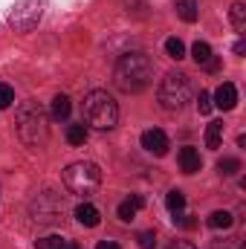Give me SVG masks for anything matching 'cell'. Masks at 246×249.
Listing matches in <instances>:
<instances>
[{
  "instance_id": "6da1fadb",
  "label": "cell",
  "mask_w": 246,
  "mask_h": 249,
  "mask_svg": "<svg viewBox=\"0 0 246 249\" xmlns=\"http://www.w3.org/2000/svg\"><path fill=\"white\" fill-rule=\"evenodd\" d=\"M116 87L124 93H142L154 81V61L145 53H124L113 70Z\"/></svg>"
},
{
  "instance_id": "7a4b0ae2",
  "label": "cell",
  "mask_w": 246,
  "mask_h": 249,
  "mask_svg": "<svg viewBox=\"0 0 246 249\" xmlns=\"http://www.w3.org/2000/svg\"><path fill=\"white\" fill-rule=\"evenodd\" d=\"M15 127H18V136L26 148H41L50 136V116L38 102H23L18 107Z\"/></svg>"
},
{
  "instance_id": "3957f363",
  "label": "cell",
  "mask_w": 246,
  "mask_h": 249,
  "mask_svg": "<svg viewBox=\"0 0 246 249\" xmlns=\"http://www.w3.org/2000/svg\"><path fill=\"white\" fill-rule=\"evenodd\" d=\"M81 113H84V122L96 130H113L119 122V105L107 90H90L81 102Z\"/></svg>"
},
{
  "instance_id": "277c9868",
  "label": "cell",
  "mask_w": 246,
  "mask_h": 249,
  "mask_svg": "<svg viewBox=\"0 0 246 249\" xmlns=\"http://www.w3.org/2000/svg\"><path fill=\"white\" fill-rule=\"evenodd\" d=\"M64 186L75 197H93L102 186V171L96 162H72L64 168Z\"/></svg>"
},
{
  "instance_id": "5b68a950",
  "label": "cell",
  "mask_w": 246,
  "mask_h": 249,
  "mask_svg": "<svg viewBox=\"0 0 246 249\" xmlns=\"http://www.w3.org/2000/svg\"><path fill=\"white\" fill-rule=\"evenodd\" d=\"M157 99L162 105V110H183L191 99V81L185 72H168L162 81H159V90H157Z\"/></svg>"
},
{
  "instance_id": "8992f818",
  "label": "cell",
  "mask_w": 246,
  "mask_h": 249,
  "mask_svg": "<svg viewBox=\"0 0 246 249\" xmlns=\"http://www.w3.org/2000/svg\"><path fill=\"white\" fill-rule=\"evenodd\" d=\"M29 214L35 223H61L67 214V200L55 191H41L29 203Z\"/></svg>"
},
{
  "instance_id": "52a82bcc",
  "label": "cell",
  "mask_w": 246,
  "mask_h": 249,
  "mask_svg": "<svg viewBox=\"0 0 246 249\" xmlns=\"http://www.w3.org/2000/svg\"><path fill=\"white\" fill-rule=\"evenodd\" d=\"M44 3L47 0H18L9 12V26L15 32H32L38 23H41V15H44Z\"/></svg>"
},
{
  "instance_id": "ba28073f",
  "label": "cell",
  "mask_w": 246,
  "mask_h": 249,
  "mask_svg": "<svg viewBox=\"0 0 246 249\" xmlns=\"http://www.w3.org/2000/svg\"><path fill=\"white\" fill-rule=\"evenodd\" d=\"M142 148H145L148 154H154V157H165V154H168V136H165V130L148 127V130L142 133Z\"/></svg>"
},
{
  "instance_id": "9c48e42d",
  "label": "cell",
  "mask_w": 246,
  "mask_h": 249,
  "mask_svg": "<svg viewBox=\"0 0 246 249\" xmlns=\"http://www.w3.org/2000/svg\"><path fill=\"white\" fill-rule=\"evenodd\" d=\"M211 102H214V107H220V110H232V107L238 105V87H235L232 81H223V84L217 87V93L211 96Z\"/></svg>"
},
{
  "instance_id": "30bf717a",
  "label": "cell",
  "mask_w": 246,
  "mask_h": 249,
  "mask_svg": "<svg viewBox=\"0 0 246 249\" xmlns=\"http://www.w3.org/2000/svg\"><path fill=\"white\" fill-rule=\"evenodd\" d=\"M177 162H180L183 174H197V171L203 168L200 151H197V148H191V145H185V148H180V154H177Z\"/></svg>"
},
{
  "instance_id": "8fae6325",
  "label": "cell",
  "mask_w": 246,
  "mask_h": 249,
  "mask_svg": "<svg viewBox=\"0 0 246 249\" xmlns=\"http://www.w3.org/2000/svg\"><path fill=\"white\" fill-rule=\"evenodd\" d=\"M75 220L81 223V226H87V229H93V226H99L102 223V214H99V209L93 206V203H81V206H75Z\"/></svg>"
},
{
  "instance_id": "7c38bea8",
  "label": "cell",
  "mask_w": 246,
  "mask_h": 249,
  "mask_svg": "<svg viewBox=\"0 0 246 249\" xmlns=\"http://www.w3.org/2000/svg\"><path fill=\"white\" fill-rule=\"evenodd\" d=\"M142 206H145V197H142V194H133V197H127V200H122V203H119V217H122L124 223H130Z\"/></svg>"
},
{
  "instance_id": "4fadbf2b",
  "label": "cell",
  "mask_w": 246,
  "mask_h": 249,
  "mask_svg": "<svg viewBox=\"0 0 246 249\" xmlns=\"http://www.w3.org/2000/svg\"><path fill=\"white\" fill-rule=\"evenodd\" d=\"M70 110H72V105H70V96H55L53 99V107H50V116L55 119V122H64L67 116H70Z\"/></svg>"
},
{
  "instance_id": "5bb4252c",
  "label": "cell",
  "mask_w": 246,
  "mask_h": 249,
  "mask_svg": "<svg viewBox=\"0 0 246 249\" xmlns=\"http://www.w3.org/2000/svg\"><path fill=\"white\" fill-rule=\"evenodd\" d=\"M165 206H168V212L177 217V214H183L185 212V194L180 188H171L168 194H165Z\"/></svg>"
},
{
  "instance_id": "9a60e30c",
  "label": "cell",
  "mask_w": 246,
  "mask_h": 249,
  "mask_svg": "<svg viewBox=\"0 0 246 249\" xmlns=\"http://www.w3.org/2000/svg\"><path fill=\"white\" fill-rule=\"evenodd\" d=\"M177 15H180V20H185V23H194L197 15H200L197 0H177Z\"/></svg>"
},
{
  "instance_id": "2e32d148",
  "label": "cell",
  "mask_w": 246,
  "mask_h": 249,
  "mask_svg": "<svg viewBox=\"0 0 246 249\" xmlns=\"http://www.w3.org/2000/svg\"><path fill=\"white\" fill-rule=\"evenodd\" d=\"M87 136H90V130H87V124H84V122L70 124V127H67V142H70V145H75V148H78V145H84V142H87Z\"/></svg>"
},
{
  "instance_id": "e0dca14e",
  "label": "cell",
  "mask_w": 246,
  "mask_h": 249,
  "mask_svg": "<svg viewBox=\"0 0 246 249\" xmlns=\"http://www.w3.org/2000/svg\"><path fill=\"white\" fill-rule=\"evenodd\" d=\"M223 142V122H209L206 124V148H220Z\"/></svg>"
},
{
  "instance_id": "ac0fdd59",
  "label": "cell",
  "mask_w": 246,
  "mask_h": 249,
  "mask_svg": "<svg viewBox=\"0 0 246 249\" xmlns=\"http://www.w3.org/2000/svg\"><path fill=\"white\" fill-rule=\"evenodd\" d=\"M229 18H232V26L238 29V32H244L246 29V3H232V9H229Z\"/></svg>"
},
{
  "instance_id": "d6986e66",
  "label": "cell",
  "mask_w": 246,
  "mask_h": 249,
  "mask_svg": "<svg viewBox=\"0 0 246 249\" xmlns=\"http://www.w3.org/2000/svg\"><path fill=\"white\" fill-rule=\"evenodd\" d=\"M232 223H235V217H232V212H226V209L209 214V226H211V229H229Z\"/></svg>"
},
{
  "instance_id": "ffe728a7",
  "label": "cell",
  "mask_w": 246,
  "mask_h": 249,
  "mask_svg": "<svg viewBox=\"0 0 246 249\" xmlns=\"http://www.w3.org/2000/svg\"><path fill=\"white\" fill-rule=\"evenodd\" d=\"M35 249H67V238L61 235H47V238H38Z\"/></svg>"
},
{
  "instance_id": "44dd1931",
  "label": "cell",
  "mask_w": 246,
  "mask_h": 249,
  "mask_svg": "<svg viewBox=\"0 0 246 249\" xmlns=\"http://www.w3.org/2000/svg\"><path fill=\"white\" fill-rule=\"evenodd\" d=\"M217 171H220L223 177H235V174L241 171V160H235V157H223V160L217 162Z\"/></svg>"
},
{
  "instance_id": "7402d4cb",
  "label": "cell",
  "mask_w": 246,
  "mask_h": 249,
  "mask_svg": "<svg viewBox=\"0 0 246 249\" xmlns=\"http://www.w3.org/2000/svg\"><path fill=\"white\" fill-rule=\"evenodd\" d=\"M191 55H194V61L197 64H209L211 61V47H209L206 41H197V44L191 47Z\"/></svg>"
},
{
  "instance_id": "603a6c76",
  "label": "cell",
  "mask_w": 246,
  "mask_h": 249,
  "mask_svg": "<svg viewBox=\"0 0 246 249\" xmlns=\"http://www.w3.org/2000/svg\"><path fill=\"white\" fill-rule=\"evenodd\" d=\"M165 53H168V58L180 61V58H185V44L180 38H168V41H165Z\"/></svg>"
},
{
  "instance_id": "cb8c5ba5",
  "label": "cell",
  "mask_w": 246,
  "mask_h": 249,
  "mask_svg": "<svg viewBox=\"0 0 246 249\" xmlns=\"http://www.w3.org/2000/svg\"><path fill=\"white\" fill-rule=\"evenodd\" d=\"M197 110H200L203 116L214 110V102H211V93H206V90H200V96H197Z\"/></svg>"
},
{
  "instance_id": "d4e9b609",
  "label": "cell",
  "mask_w": 246,
  "mask_h": 249,
  "mask_svg": "<svg viewBox=\"0 0 246 249\" xmlns=\"http://www.w3.org/2000/svg\"><path fill=\"white\" fill-rule=\"evenodd\" d=\"M12 102H15V90L9 84H0V110L12 107Z\"/></svg>"
},
{
  "instance_id": "484cf974",
  "label": "cell",
  "mask_w": 246,
  "mask_h": 249,
  "mask_svg": "<svg viewBox=\"0 0 246 249\" xmlns=\"http://www.w3.org/2000/svg\"><path fill=\"white\" fill-rule=\"evenodd\" d=\"M136 241H139V249H157V235L154 232H139Z\"/></svg>"
},
{
  "instance_id": "4316f807",
  "label": "cell",
  "mask_w": 246,
  "mask_h": 249,
  "mask_svg": "<svg viewBox=\"0 0 246 249\" xmlns=\"http://www.w3.org/2000/svg\"><path fill=\"white\" fill-rule=\"evenodd\" d=\"M235 244V238H226V241H211V249H229Z\"/></svg>"
},
{
  "instance_id": "83f0119b",
  "label": "cell",
  "mask_w": 246,
  "mask_h": 249,
  "mask_svg": "<svg viewBox=\"0 0 246 249\" xmlns=\"http://www.w3.org/2000/svg\"><path fill=\"white\" fill-rule=\"evenodd\" d=\"M168 249H197V247H194V244H188V241H174Z\"/></svg>"
},
{
  "instance_id": "f1b7e54d",
  "label": "cell",
  "mask_w": 246,
  "mask_h": 249,
  "mask_svg": "<svg viewBox=\"0 0 246 249\" xmlns=\"http://www.w3.org/2000/svg\"><path fill=\"white\" fill-rule=\"evenodd\" d=\"M96 249H122V247H119L116 241H99V247Z\"/></svg>"
},
{
  "instance_id": "f546056e",
  "label": "cell",
  "mask_w": 246,
  "mask_h": 249,
  "mask_svg": "<svg viewBox=\"0 0 246 249\" xmlns=\"http://www.w3.org/2000/svg\"><path fill=\"white\" fill-rule=\"evenodd\" d=\"M246 53V44L244 41H238V44H235V55H244Z\"/></svg>"
},
{
  "instance_id": "4dcf8cb0",
  "label": "cell",
  "mask_w": 246,
  "mask_h": 249,
  "mask_svg": "<svg viewBox=\"0 0 246 249\" xmlns=\"http://www.w3.org/2000/svg\"><path fill=\"white\" fill-rule=\"evenodd\" d=\"M206 67H209V72H217V70H220V61H214V58H211Z\"/></svg>"
},
{
  "instance_id": "1f68e13d",
  "label": "cell",
  "mask_w": 246,
  "mask_h": 249,
  "mask_svg": "<svg viewBox=\"0 0 246 249\" xmlns=\"http://www.w3.org/2000/svg\"><path fill=\"white\" fill-rule=\"evenodd\" d=\"M67 249H81V247H78V244H70V241H67Z\"/></svg>"
}]
</instances>
